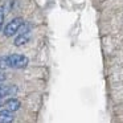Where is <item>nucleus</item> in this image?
<instances>
[{
	"instance_id": "obj_1",
	"label": "nucleus",
	"mask_w": 123,
	"mask_h": 123,
	"mask_svg": "<svg viewBox=\"0 0 123 123\" xmlns=\"http://www.w3.org/2000/svg\"><path fill=\"white\" fill-rule=\"evenodd\" d=\"M6 58L8 68H12V69H25L29 64V58L24 54H19V53L6 56Z\"/></svg>"
},
{
	"instance_id": "obj_2",
	"label": "nucleus",
	"mask_w": 123,
	"mask_h": 123,
	"mask_svg": "<svg viewBox=\"0 0 123 123\" xmlns=\"http://www.w3.org/2000/svg\"><path fill=\"white\" fill-rule=\"evenodd\" d=\"M23 24H24V20H23L21 17H15V19H12L11 21L4 27V29H3L4 36H6V37H12V36H15L16 33H19V31H20V28H21Z\"/></svg>"
},
{
	"instance_id": "obj_3",
	"label": "nucleus",
	"mask_w": 123,
	"mask_h": 123,
	"mask_svg": "<svg viewBox=\"0 0 123 123\" xmlns=\"http://www.w3.org/2000/svg\"><path fill=\"white\" fill-rule=\"evenodd\" d=\"M17 91H19V87L16 85H4V83L0 82V98L16 95Z\"/></svg>"
},
{
	"instance_id": "obj_4",
	"label": "nucleus",
	"mask_w": 123,
	"mask_h": 123,
	"mask_svg": "<svg viewBox=\"0 0 123 123\" xmlns=\"http://www.w3.org/2000/svg\"><path fill=\"white\" fill-rule=\"evenodd\" d=\"M4 106L7 107V110L15 112V111H17V110L20 109L21 103H20V101L16 99V98H9V99H7V101L4 102Z\"/></svg>"
},
{
	"instance_id": "obj_5",
	"label": "nucleus",
	"mask_w": 123,
	"mask_h": 123,
	"mask_svg": "<svg viewBox=\"0 0 123 123\" xmlns=\"http://www.w3.org/2000/svg\"><path fill=\"white\" fill-rule=\"evenodd\" d=\"M29 38H31L29 32H20V35L15 38L13 44H15V46H23L29 41Z\"/></svg>"
},
{
	"instance_id": "obj_6",
	"label": "nucleus",
	"mask_w": 123,
	"mask_h": 123,
	"mask_svg": "<svg viewBox=\"0 0 123 123\" xmlns=\"http://www.w3.org/2000/svg\"><path fill=\"white\" fill-rule=\"evenodd\" d=\"M15 119V115L9 110H3L0 111V122H12Z\"/></svg>"
},
{
	"instance_id": "obj_7",
	"label": "nucleus",
	"mask_w": 123,
	"mask_h": 123,
	"mask_svg": "<svg viewBox=\"0 0 123 123\" xmlns=\"http://www.w3.org/2000/svg\"><path fill=\"white\" fill-rule=\"evenodd\" d=\"M4 16H6V6H4V3H1L0 4V32H1V29H3Z\"/></svg>"
},
{
	"instance_id": "obj_8",
	"label": "nucleus",
	"mask_w": 123,
	"mask_h": 123,
	"mask_svg": "<svg viewBox=\"0 0 123 123\" xmlns=\"http://www.w3.org/2000/svg\"><path fill=\"white\" fill-rule=\"evenodd\" d=\"M0 69H8V64H7L6 56H0Z\"/></svg>"
},
{
	"instance_id": "obj_9",
	"label": "nucleus",
	"mask_w": 123,
	"mask_h": 123,
	"mask_svg": "<svg viewBox=\"0 0 123 123\" xmlns=\"http://www.w3.org/2000/svg\"><path fill=\"white\" fill-rule=\"evenodd\" d=\"M7 80V75L4 74V72L1 69H0V82H4V81Z\"/></svg>"
},
{
	"instance_id": "obj_10",
	"label": "nucleus",
	"mask_w": 123,
	"mask_h": 123,
	"mask_svg": "<svg viewBox=\"0 0 123 123\" xmlns=\"http://www.w3.org/2000/svg\"><path fill=\"white\" fill-rule=\"evenodd\" d=\"M1 107H4V102L1 101V98H0V109H1Z\"/></svg>"
}]
</instances>
